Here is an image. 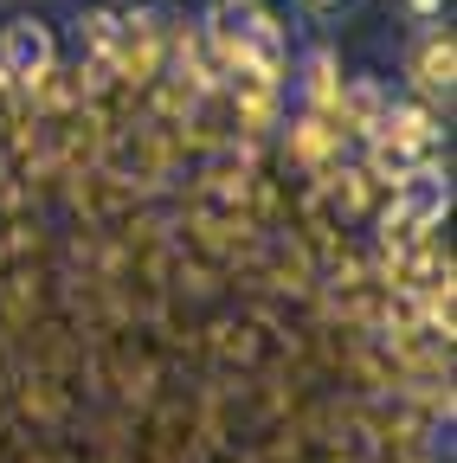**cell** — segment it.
Returning a JSON list of instances; mask_svg holds the SVG:
<instances>
[{"instance_id":"1","label":"cell","mask_w":457,"mask_h":463,"mask_svg":"<svg viewBox=\"0 0 457 463\" xmlns=\"http://www.w3.org/2000/svg\"><path fill=\"white\" fill-rule=\"evenodd\" d=\"M406 78H413V97H419V103L451 109V90H457V45H451V26H425V33L406 45Z\"/></svg>"},{"instance_id":"2","label":"cell","mask_w":457,"mask_h":463,"mask_svg":"<svg viewBox=\"0 0 457 463\" xmlns=\"http://www.w3.org/2000/svg\"><path fill=\"white\" fill-rule=\"evenodd\" d=\"M59 65V39H52L45 20H7L0 26V71L7 84H33Z\"/></svg>"},{"instance_id":"3","label":"cell","mask_w":457,"mask_h":463,"mask_svg":"<svg viewBox=\"0 0 457 463\" xmlns=\"http://www.w3.org/2000/svg\"><path fill=\"white\" fill-rule=\"evenodd\" d=\"M341 148H348V136L335 129V116H316V109H303L290 123V136H283V155L303 174H322L328 161H341Z\"/></svg>"},{"instance_id":"4","label":"cell","mask_w":457,"mask_h":463,"mask_svg":"<svg viewBox=\"0 0 457 463\" xmlns=\"http://www.w3.org/2000/svg\"><path fill=\"white\" fill-rule=\"evenodd\" d=\"M393 142L406 148H444V116L419 97H386V123H380Z\"/></svg>"},{"instance_id":"5","label":"cell","mask_w":457,"mask_h":463,"mask_svg":"<svg viewBox=\"0 0 457 463\" xmlns=\"http://www.w3.org/2000/svg\"><path fill=\"white\" fill-rule=\"evenodd\" d=\"M123 26H129V7H123V0H90V7H78V20H71L78 58H109V52H117V39H123Z\"/></svg>"},{"instance_id":"6","label":"cell","mask_w":457,"mask_h":463,"mask_svg":"<svg viewBox=\"0 0 457 463\" xmlns=\"http://www.w3.org/2000/svg\"><path fill=\"white\" fill-rule=\"evenodd\" d=\"M233 123H239L252 142H264L271 129H283V103H277V90H271V84L233 78Z\"/></svg>"},{"instance_id":"7","label":"cell","mask_w":457,"mask_h":463,"mask_svg":"<svg viewBox=\"0 0 457 463\" xmlns=\"http://www.w3.org/2000/svg\"><path fill=\"white\" fill-rule=\"evenodd\" d=\"M393 7H399V20H406V26H444V14H451V0H393Z\"/></svg>"},{"instance_id":"8","label":"cell","mask_w":457,"mask_h":463,"mask_svg":"<svg viewBox=\"0 0 457 463\" xmlns=\"http://www.w3.org/2000/svg\"><path fill=\"white\" fill-rule=\"evenodd\" d=\"M303 7H309V20H322V26H341V20H348V14L361 7V0H303Z\"/></svg>"}]
</instances>
